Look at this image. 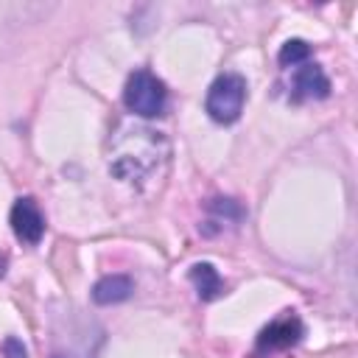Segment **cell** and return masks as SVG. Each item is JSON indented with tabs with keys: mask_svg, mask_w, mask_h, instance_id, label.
Segmentation results:
<instances>
[{
	"mask_svg": "<svg viewBox=\"0 0 358 358\" xmlns=\"http://www.w3.org/2000/svg\"><path fill=\"white\" fill-rule=\"evenodd\" d=\"M330 95V78L316 62H305L291 76V98L294 101H322Z\"/></svg>",
	"mask_w": 358,
	"mask_h": 358,
	"instance_id": "cell-5",
	"label": "cell"
},
{
	"mask_svg": "<svg viewBox=\"0 0 358 358\" xmlns=\"http://www.w3.org/2000/svg\"><path fill=\"white\" fill-rule=\"evenodd\" d=\"M53 358H62V355H53Z\"/></svg>",
	"mask_w": 358,
	"mask_h": 358,
	"instance_id": "cell-10",
	"label": "cell"
},
{
	"mask_svg": "<svg viewBox=\"0 0 358 358\" xmlns=\"http://www.w3.org/2000/svg\"><path fill=\"white\" fill-rule=\"evenodd\" d=\"M134 291V282L129 274H106L92 285V302L95 305H117L126 302Z\"/></svg>",
	"mask_w": 358,
	"mask_h": 358,
	"instance_id": "cell-6",
	"label": "cell"
},
{
	"mask_svg": "<svg viewBox=\"0 0 358 358\" xmlns=\"http://www.w3.org/2000/svg\"><path fill=\"white\" fill-rule=\"evenodd\" d=\"M310 59V45L305 42V39H288L282 48H280V53H277V62L282 64V67H299V64H305Z\"/></svg>",
	"mask_w": 358,
	"mask_h": 358,
	"instance_id": "cell-8",
	"label": "cell"
},
{
	"mask_svg": "<svg viewBox=\"0 0 358 358\" xmlns=\"http://www.w3.org/2000/svg\"><path fill=\"white\" fill-rule=\"evenodd\" d=\"M3 352H6V358H28L25 344H22L17 336H8V338L3 341Z\"/></svg>",
	"mask_w": 358,
	"mask_h": 358,
	"instance_id": "cell-9",
	"label": "cell"
},
{
	"mask_svg": "<svg viewBox=\"0 0 358 358\" xmlns=\"http://www.w3.org/2000/svg\"><path fill=\"white\" fill-rule=\"evenodd\" d=\"M123 103L129 112L140 115V117H157L165 112L168 103V87L162 78H157L151 70L140 67L134 73H129L126 87H123Z\"/></svg>",
	"mask_w": 358,
	"mask_h": 358,
	"instance_id": "cell-2",
	"label": "cell"
},
{
	"mask_svg": "<svg viewBox=\"0 0 358 358\" xmlns=\"http://www.w3.org/2000/svg\"><path fill=\"white\" fill-rule=\"evenodd\" d=\"M8 224L17 235L20 243H28V246H36L45 235V215L39 210V204L31 199V196H22L11 204V213H8Z\"/></svg>",
	"mask_w": 358,
	"mask_h": 358,
	"instance_id": "cell-4",
	"label": "cell"
},
{
	"mask_svg": "<svg viewBox=\"0 0 358 358\" xmlns=\"http://www.w3.org/2000/svg\"><path fill=\"white\" fill-rule=\"evenodd\" d=\"M305 336V327L299 322V316H294L291 310L280 319H274L271 324H266L255 341V355H271V352H282L294 344H299Z\"/></svg>",
	"mask_w": 358,
	"mask_h": 358,
	"instance_id": "cell-3",
	"label": "cell"
},
{
	"mask_svg": "<svg viewBox=\"0 0 358 358\" xmlns=\"http://www.w3.org/2000/svg\"><path fill=\"white\" fill-rule=\"evenodd\" d=\"M190 282H193V288H196L201 302H213V299H218L224 294V280H221L218 268L213 263H207V260L190 266Z\"/></svg>",
	"mask_w": 358,
	"mask_h": 358,
	"instance_id": "cell-7",
	"label": "cell"
},
{
	"mask_svg": "<svg viewBox=\"0 0 358 358\" xmlns=\"http://www.w3.org/2000/svg\"><path fill=\"white\" fill-rule=\"evenodd\" d=\"M246 103V78L241 73H221L204 98V112L210 115V120L229 126L241 117Z\"/></svg>",
	"mask_w": 358,
	"mask_h": 358,
	"instance_id": "cell-1",
	"label": "cell"
}]
</instances>
